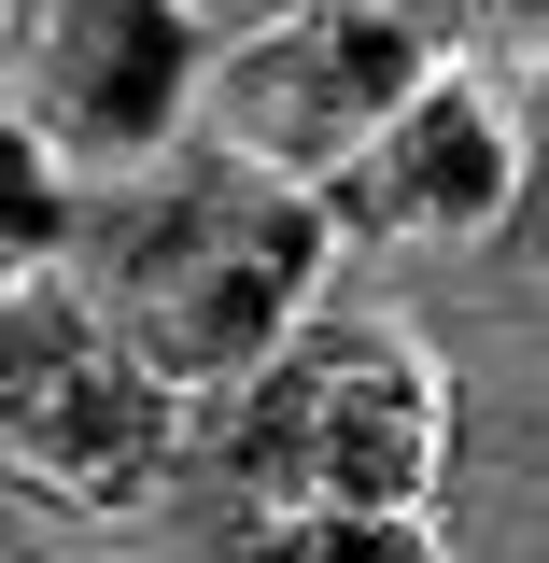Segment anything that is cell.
Returning <instances> with one entry per match:
<instances>
[{
	"label": "cell",
	"instance_id": "5b68a950",
	"mask_svg": "<svg viewBox=\"0 0 549 563\" xmlns=\"http://www.w3.org/2000/svg\"><path fill=\"white\" fill-rule=\"evenodd\" d=\"M437 57H451V43H437V29H409L395 0H296V14H268V29L211 43L198 128H211V155H240V169L339 184V155L381 128V113H395Z\"/></svg>",
	"mask_w": 549,
	"mask_h": 563
},
{
	"label": "cell",
	"instance_id": "8fae6325",
	"mask_svg": "<svg viewBox=\"0 0 549 563\" xmlns=\"http://www.w3.org/2000/svg\"><path fill=\"white\" fill-rule=\"evenodd\" d=\"M268 14H296V0H198V29H211V43H240V29H268Z\"/></svg>",
	"mask_w": 549,
	"mask_h": 563
},
{
	"label": "cell",
	"instance_id": "30bf717a",
	"mask_svg": "<svg viewBox=\"0 0 549 563\" xmlns=\"http://www.w3.org/2000/svg\"><path fill=\"white\" fill-rule=\"evenodd\" d=\"M507 240H521V282H536V296H549V184H536V198H521V211H507Z\"/></svg>",
	"mask_w": 549,
	"mask_h": 563
},
{
	"label": "cell",
	"instance_id": "8992f818",
	"mask_svg": "<svg viewBox=\"0 0 549 563\" xmlns=\"http://www.w3.org/2000/svg\"><path fill=\"white\" fill-rule=\"evenodd\" d=\"M325 211H339L352 240H422V254L493 240V225L521 211V128H507V99H493L465 57H437L409 99L339 155Z\"/></svg>",
	"mask_w": 549,
	"mask_h": 563
},
{
	"label": "cell",
	"instance_id": "4fadbf2b",
	"mask_svg": "<svg viewBox=\"0 0 549 563\" xmlns=\"http://www.w3.org/2000/svg\"><path fill=\"white\" fill-rule=\"evenodd\" d=\"M0 296H14V282H0Z\"/></svg>",
	"mask_w": 549,
	"mask_h": 563
},
{
	"label": "cell",
	"instance_id": "ba28073f",
	"mask_svg": "<svg viewBox=\"0 0 549 563\" xmlns=\"http://www.w3.org/2000/svg\"><path fill=\"white\" fill-rule=\"evenodd\" d=\"M240 536L282 563H437L422 507H282V521H240Z\"/></svg>",
	"mask_w": 549,
	"mask_h": 563
},
{
	"label": "cell",
	"instance_id": "3957f363",
	"mask_svg": "<svg viewBox=\"0 0 549 563\" xmlns=\"http://www.w3.org/2000/svg\"><path fill=\"white\" fill-rule=\"evenodd\" d=\"M169 380L141 366L85 282H14L0 296V493L57 507V521H128L141 493L169 479Z\"/></svg>",
	"mask_w": 549,
	"mask_h": 563
},
{
	"label": "cell",
	"instance_id": "7c38bea8",
	"mask_svg": "<svg viewBox=\"0 0 549 563\" xmlns=\"http://www.w3.org/2000/svg\"><path fill=\"white\" fill-rule=\"evenodd\" d=\"M507 57H549V0H507V29H493Z\"/></svg>",
	"mask_w": 549,
	"mask_h": 563
},
{
	"label": "cell",
	"instance_id": "6da1fadb",
	"mask_svg": "<svg viewBox=\"0 0 549 563\" xmlns=\"http://www.w3.org/2000/svg\"><path fill=\"white\" fill-rule=\"evenodd\" d=\"M325 254H339L325 184H282V169L211 155L198 184L141 198L128 225L99 240L85 296H99V324H113V339H128L184 409H226V395H240V380L310 324Z\"/></svg>",
	"mask_w": 549,
	"mask_h": 563
},
{
	"label": "cell",
	"instance_id": "9c48e42d",
	"mask_svg": "<svg viewBox=\"0 0 549 563\" xmlns=\"http://www.w3.org/2000/svg\"><path fill=\"white\" fill-rule=\"evenodd\" d=\"M395 14H409V29H437L451 57H465V43H493V29H507V0H395Z\"/></svg>",
	"mask_w": 549,
	"mask_h": 563
},
{
	"label": "cell",
	"instance_id": "7a4b0ae2",
	"mask_svg": "<svg viewBox=\"0 0 549 563\" xmlns=\"http://www.w3.org/2000/svg\"><path fill=\"white\" fill-rule=\"evenodd\" d=\"M451 465V380L395 324H296V339L226 395V493L282 507H437Z\"/></svg>",
	"mask_w": 549,
	"mask_h": 563
},
{
	"label": "cell",
	"instance_id": "277c9868",
	"mask_svg": "<svg viewBox=\"0 0 549 563\" xmlns=\"http://www.w3.org/2000/svg\"><path fill=\"white\" fill-rule=\"evenodd\" d=\"M211 29L198 0H0V99L70 155V184H128L198 128Z\"/></svg>",
	"mask_w": 549,
	"mask_h": 563
},
{
	"label": "cell",
	"instance_id": "52a82bcc",
	"mask_svg": "<svg viewBox=\"0 0 549 563\" xmlns=\"http://www.w3.org/2000/svg\"><path fill=\"white\" fill-rule=\"evenodd\" d=\"M57 240H70V155L0 99V282L57 268Z\"/></svg>",
	"mask_w": 549,
	"mask_h": 563
}]
</instances>
